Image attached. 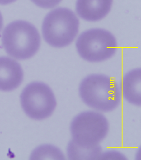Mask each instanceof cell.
Segmentation results:
<instances>
[{
    "label": "cell",
    "mask_w": 141,
    "mask_h": 160,
    "mask_svg": "<svg viewBox=\"0 0 141 160\" xmlns=\"http://www.w3.org/2000/svg\"><path fill=\"white\" fill-rule=\"evenodd\" d=\"M109 129V122L102 114L91 111L82 112L72 121L71 142L82 148H99V143L106 137Z\"/></svg>",
    "instance_id": "277c9868"
},
{
    "label": "cell",
    "mask_w": 141,
    "mask_h": 160,
    "mask_svg": "<svg viewBox=\"0 0 141 160\" xmlns=\"http://www.w3.org/2000/svg\"><path fill=\"white\" fill-rule=\"evenodd\" d=\"M16 0H0V5H6L12 3Z\"/></svg>",
    "instance_id": "7c38bea8"
},
{
    "label": "cell",
    "mask_w": 141,
    "mask_h": 160,
    "mask_svg": "<svg viewBox=\"0 0 141 160\" xmlns=\"http://www.w3.org/2000/svg\"><path fill=\"white\" fill-rule=\"evenodd\" d=\"M141 69L129 71L123 76L121 83L122 94L125 99L131 104L140 106Z\"/></svg>",
    "instance_id": "9c48e42d"
},
{
    "label": "cell",
    "mask_w": 141,
    "mask_h": 160,
    "mask_svg": "<svg viewBox=\"0 0 141 160\" xmlns=\"http://www.w3.org/2000/svg\"><path fill=\"white\" fill-rule=\"evenodd\" d=\"M113 0H77L76 11L78 15L85 21H100L111 9Z\"/></svg>",
    "instance_id": "ba28073f"
},
{
    "label": "cell",
    "mask_w": 141,
    "mask_h": 160,
    "mask_svg": "<svg viewBox=\"0 0 141 160\" xmlns=\"http://www.w3.org/2000/svg\"><path fill=\"white\" fill-rule=\"evenodd\" d=\"M21 101L25 113L35 120L49 118L56 106L53 92L48 85L41 82L28 84L21 93Z\"/></svg>",
    "instance_id": "8992f818"
},
{
    "label": "cell",
    "mask_w": 141,
    "mask_h": 160,
    "mask_svg": "<svg viewBox=\"0 0 141 160\" xmlns=\"http://www.w3.org/2000/svg\"><path fill=\"white\" fill-rule=\"evenodd\" d=\"M79 21L71 10L58 8L50 11L44 19L42 32L44 40L53 47L70 45L78 32Z\"/></svg>",
    "instance_id": "3957f363"
},
{
    "label": "cell",
    "mask_w": 141,
    "mask_h": 160,
    "mask_svg": "<svg viewBox=\"0 0 141 160\" xmlns=\"http://www.w3.org/2000/svg\"><path fill=\"white\" fill-rule=\"evenodd\" d=\"M23 79V70L17 62L7 57H0V90H14L21 85Z\"/></svg>",
    "instance_id": "52a82bcc"
},
{
    "label": "cell",
    "mask_w": 141,
    "mask_h": 160,
    "mask_svg": "<svg viewBox=\"0 0 141 160\" xmlns=\"http://www.w3.org/2000/svg\"><path fill=\"white\" fill-rule=\"evenodd\" d=\"M77 50L82 59L97 62L110 58L115 54L117 42L109 31L100 28L84 31L78 38Z\"/></svg>",
    "instance_id": "5b68a950"
},
{
    "label": "cell",
    "mask_w": 141,
    "mask_h": 160,
    "mask_svg": "<svg viewBox=\"0 0 141 160\" xmlns=\"http://www.w3.org/2000/svg\"><path fill=\"white\" fill-rule=\"evenodd\" d=\"M101 152V147L95 149H88L76 146L71 141L67 147L68 155L70 159H97Z\"/></svg>",
    "instance_id": "30bf717a"
},
{
    "label": "cell",
    "mask_w": 141,
    "mask_h": 160,
    "mask_svg": "<svg viewBox=\"0 0 141 160\" xmlns=\"http://www.w3.org/2000/svg\"><path fill=\"white\" fill-rule=\"evenodd\" d=\"M80 98L88 106L103 112L111 111L120 102L121 94L115 81L104 75L92 74L82 81Z\"/></svg>",
    "instance_id": "6da1fadb"
},
{
    "label": "cell",
    "mask_w": 141,
    "mask_h": 160,
    "mask_svg": "<svg viewBox=\"0 0 141 160\" xmlns=\"http://www.w3.org/2000/svg\"><path fill=\"white\" fill-rule=\"evenodd\" d=\"M2 26H3V18L0 12V32L2 30Z\"/></svg>",
    "instance_id": "4fadbf2b"
},
{
    "label": "cell",
    "mask_w": 141,
    "mask_h": 160,
    "mask_svg": "<svg viewBox=\"0 0 141 160\" xmlns=\"http://www.w3.org/2000/svg\"><path fill=\"white\" fill-rule=\"evenodd\" d=\"M2 46L7 54L17 60L30 58L37 52L41 38L35 26L27 21H13L2 32Z\"/></svg>",
    "instance_id": "7a4b0ae2"
},
{
    "label": "cell",
    "mask_w": 141,
    "mask_h": 160,
    "mask_svg": "<svg viewBox=\"0 0 141 160\" xmlns=\"http://www.w3.org/2000/svg\"><path fill=\"white\" fill-rule=\"evenodd\" d=\"M31 1L39 7L48 9L55 7L62 0H31Z\"/></svg>",
    "instance_id": "8fae6325"
}]
</instances>
